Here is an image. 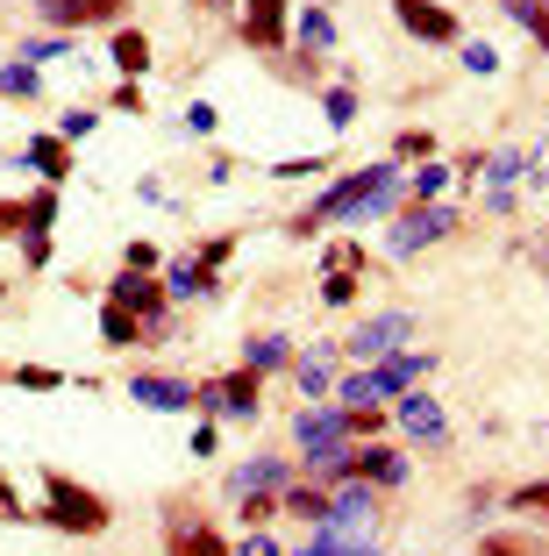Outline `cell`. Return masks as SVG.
<instances>
[{
	"mask_svg": "<svg viewBox=\"0 0 549 556\" xmlns=\"http://www.w3.org/2000/svg\"><path fill=\"white\" fill-rule=\"evenodd\" d=\"M286 364H292V343H286V336H250V371H286Z\"/></svg>",
	"mask_w": 549,
	"mask_h": 556,
	"instance_id": "25",
	"label": "cell"
},
{
	"mask_svg": "<svg viewBox=\"0 0 549 556\" xmlns=\"http://www.w3.org/2000/svg\"><path fill=\"white\" fill-rule=\"evenodd\" d=\"M236 521H242V528L278 521V492H242V500H236Z\"/></svg>",
	"mask_w": 549,
	"mask_h": 556,
	"instance_id": "29",
	"label": "cell"
},
{
	"mask_svg": "<svg viewBox=\"0 0 549 556\" xmlns=\"http://www.w3.org/2000/svg\"><path fill=\"white\" fill-rule=\"evenodd\" d=\"M114 115H144V86H136V79L114 86Z\"/></svg>",
	"mask_w": 549,
	"mask_h": 556,
	"instance_id": "39",
	"label": "cell"
},
{
	"mask_svg": "<svg viewBox=\"0 0 549 556\" xmlns=\"http://www.w3.org/2000/svg\"><path fill=\"white\" fill-rule=\"evenodd\" d=\"M492 65H500V58H492V50H485V43H464V72H478V79H485V72H492Z\"/></svg>",
	"mask_w": 549,
	"mask_h": 556,
	"instance_id": "41",
	"label": "cell"
},
{
	"mask_svg": "<svg viewBox=\"0 0 549 556\" xmlns=\"http://www.w3.org/2000/svg\"><path fill=\"white\" fill-rule=\"evenodd\" d=\"M164 293H172V300H208V293H214V278L200 271L194 257H172V264H164Z\"/></svg>",
	"mask_w": 549,
	"mask_h": 556,
	"instance_id": "19",
	"label": "cell"
},
{
	"mask_svg": "<svg viewBox=\"0 0 549 556\" xmlns=\"http://www.w3.org/2000/svg\"><path fill=\"white\" fill-rule=\"evenodd\" d=\"M164 556H228V535L194 500H172V507H164Z\"/></svg>",
	"mask_w": 549,
	"mask_h": 556,
	"instance_id": "4",
	"label": "cell"
},
{
	"mask_svg": "<svg viewBox=\"0 0 549 556\" xmlns=\"http://www.w3.org/2000/svg\"><path fill=\"white\" fill-rule=\"evenodd\" d=\"M457 222H464V214H457L450 200L400 207V214L386 222V250H392V257H414V250H428V243H442V236H457Z\"/></svg>",
	"mask_w": 549,
	"mask_h": 556,
	"instance_id": "3",
	"label": "cell"
},
{
	"mask_svg": "<svg viewBox=\"0 0 549 556\" xmlns=\"http://www.w3.org/2000/svg\"><path fill=\"white\" fill-rule=\"evenodd\" d=\"M278 514H292V521H328V492H314V485H286L278 492Z\"/></svg>",
	"mask_w": 549,
	"mask_h": 556,
	"instance_id": "21",
	"label": "cell"
},
{
	"mask_svg": "<svg viewBox=\"0 0 549 556\" xmlns=\"http://www.w3.org/2000/svg\"><path fill=\"white\" fill-rule=\"evenodd\" d=\"M214 450H222V428L208 421V428H200V435H194V457H214Z\"/></svg>",
	"mask_w": 549,
	"mask_h": 556,
	"instance_id": "47",
	"label": "cell"
},
{
	"mask_svg": "<svg viewBox=\"0 0 549 556\" xmlns=\"http://www.w3.org/2000/svg\"><path fill=\"white\" fill-rule=\"evenodd\" d=\"M392 15H400V29L421 36V43H457V15L436 8V0H392Z\"/></svg>",
	"mask_w": 549,
	"mask_h": 556,
	"instance_id": "10",
	"label": "cell"
},
{
	"mask_svg": "<svg viewBox=\"0 0 549 556\" xmlns=\"http://www.w3.org/2000/svg\"><path fill=\"white\" fill-rule=\"evenodd\" d=\"M236 36L250 50H286V0H242L236 8Z\"/></svg>",
	"mask_w": 549,
	"mask_h": 556,
	"instance_id": "7",
	"label": "cell"
},
{
	"mask_svg": "<svg viewBox=\"0 0 549 556\" xmlns=\"http://www.w3.org/2000/svg\"><path fill=\"white\" fill-rule=\"evenodd\" d=\"M322 300H328V307H350V300H357V278H322Z\"/></svg>",
	"mask_w": 549,
	"mask_h": 556,
	"instance_id": "40",
	"label": "cell"
},
{
	"mask_svg": "<svg viewBox=\"0 0 549 556\" xmlns=\"http://www.w3.org/2000/svg\"><path fill=\"white\" fill-rule=\"evenodd\" d=\"M428 164V157H436V136H428V129H400V136H392V164Z\"/></svg>",
	"mask_w": 549,
	"mask_h": 556,
	"instance_id": "30",
	"label": "cell"
},
{
	"mask_svg": "<svg viewBox=\"0 0 549 556\" xmlns=\"http://www.w3.org/2000/svg\"><path fill=\"white\" fill-rule=\"evenodd\" d=\"M200 15H228V8H242V0H194Z\"/></svg>",
	"mask_w": 549,
	"mask_h": 556,
	"instance_id": "49",
	"label": "cell"
},
{
	"mask_svg": "<svg viewBox=\"0 0 549 556\" xmlns=\"http://www.w3.org/2000/svg\"><path fill=\"white\" fill-rule=\"evenodd\" d=\"M322 278H364V243L336 236V243L322 250Z\"/></svg>",
	"mask_w": 549,
	"mask_h": 556,
	"instance_id": "23",
	"label": "cell"
},
{
	"mask_svg": "<svg viewBox=\"0 0 549 556\" xmlns=\"http://www.w3.org/2000/svg\"><path fill=\"white\" fill-rule=\"evenodd\" d=\"M292 485V464H286V450H272V457H250V464H236L228 471V492H286Z\"/></svg>",
	"mask_w": 549,
	"mask_h": 556,
	"instance_id": "12",
	"label": "cell"
},
{
	"mask_svg": "<svg viewBox=\"0 0 549 556\" xmlns=\"http://www.w3.org/2000/svg\"><path fill=\"white\" fill-rule=\"evenodd\" d=\"M22 264H36V271L50 264V229H29V236H22Z\"/></svg>",
	"mask_w": 549,
	"mask_h": 556,
	"instance_id": "38",
	"label": "cell"
},
{
	"mask_svg": "<svg viewBox=\"0 0 549 556\" xmlns=\"http://www.w3.org/2000/svg\"><path fill=\"white\" fill-rule=\"evenodd\" d=\"M328 378H336V350H328V343H314L308 357H300V393H308V400H328V393H336Z\"/></svg>",
	"mask_w": 549,
	"mask_h": 556,
	"instance_id": "20",
	"label": "cell"
},
{
	"mask_svg": "<svg viewBox=\"0 0 549 556\" xmlns=\"http://www.w3.org/2000/svg\"><path fill=\"white\" fill-rule=\"evenodd\" d=\"M100 343H108V350H129V343H150V328L136 321V314H122L114 300H100Z\"/></svg>",
	"mask_w": 549,
	"mask_h": 556,
	"instance_id": "18",
	"label": "cell"
},
{
	"mask_svg": "<svg viewBox=\"0 0 549 556\" xmlns=\"http://www.w3.org/2000/svg\"><path fill=\"white\" fill-rule=\"evenodd\" d=\"M129 271H158V243H129Z\"/></svg>",
	"mask_w": 549,
	"mask_h": 556,
	"instance_id": "46",
	"label": "cell"
},
{
	"mask_svg": "<svg viewBox=\"0 0 549 556\" xmlns=\"http://www.w3.org/2000/svg\"><path fill=\"white\" fill-rule=\"evenodd\" d=\"M129 393L144 400L150 414H186V407H194V386H186V378H172V371H144V378H129Z\"/></svg>",
	"mask_w": 549,
	"mask_h": 556,
	"instance_id": "13",
	"label": "cell"
},
{
	"mask_svg": "<svg viewBox=\"0 0 549 556\" xmlns=\"http://www.w3.org/2000/svg\"><path fill=\"white\" fill-rule=\"evenodd\" d=\"M350 478H364V485H400L407 478V457L392 450V442H350Z\"/></svg>",
	"mask_w": 549,
	"mask_h": 556,
	"instance_id": "9",
	"label": "cell"
},
{
	"mask_svg": "<svg viewBox=\"0 0 549 556\" xmlns=\"http://www.w3.org/2000/svg\"><path fill=\"white\" fill-rule=\"evenodd\" d=\"M114 72H122V79L150 72V36L144 29H114Z\"/></svg>",
	"mask_w": 549,
	"mask_h": 556,
	"instance_id": "22",
	"label": "cell"
},
{
	"mask_svg": "<svg viewBox=\"0 0 549 556\" xmlns=\"http://www.w3.org/2000/svg\"><path fill=\"white\" fill-rule=\"evenodd\" d=\"M407 336H414V321H407V314H378V321H364L350 336V357H392Z\"/></svg>",
	"mask_w": 549,
	"mask_h": 556,
	"instance_id": "14",
	"label": "cell"
},
{
	"mask_svg": "<svg viewBox=\"0 0 549 556\" xmlns=\"http://www.w3.org/2000/svg\"><path fill=\"white\" fill-rule=\"evenodd\" d=\"M258 393H264V378L250 371V364H242V371H222V378H208V386H194V407H208L214 421H222V414H258Z\"/></svg>",
	"mask_w": 549,
	"mask_h": 556,
	"instance_id": "6",
	"label": "cell"
},
{
	"mask_svg": "<svg viewBox=\"0 0 549 556\" xmlns=\"http://www.w3.org/2000/svg\"><path fill=\"white\" fill-rule=\"evenodd\" d=\"M300 556H372L364 542H328L322 528H314V549H300Z\"/></svg>",
	"mask_w": 549,
	"mask_h": 556,
	"instance_id": "37",
	"label": "cell"
},
{
	"mask_svg": "<svg viewBox=\"0 0 549 556\" xmlns=\"http://www.w3.org/2000/svg\"><path fill=\"white\" fill-rule=\"evenodd\" d=\"M421 378H428V357H400V350H392V357L372 371V393L378 400H400V393H414Z\"/></svg>",
	"mask_w": 549,
	"mask_h": 556,
	"instance_id": "15",
	"label": "cell"
},
{
	"mask_svg": "<svg viewBox=\"0 0 549 556\" xmlns=\"http://www.w3.org/2000/svg\"><path fill=\"white\" fill-rule=\"evenodd\" d=\"M108 300L122 314H136V321L150 328V343L164 336V307H172V293H164V278H150V271H114L108 278Z\"/></svg>",
	"mask_w": 549,
	"mask_h": 556,
	"instance_id": "5",
	"label": "cell"
},
{
	"mask_svg": "<svg viewBox=\"0 0 549 556\" xmlns=\"http://www.w3.org/2000/svg\"><path fill=\"white\" fill-rule=\"evenodd\" d=\"M228 257H236V236H208V243H200V250H194V264H200V271H208V278H214V271H222V264H228Z\"/></svg>",
	"mask_w": 549,
	"mask_h": 556,
	"instance_id": "33",
	"label": "cell"
},
{
	"mask_svg": "<svg viewBox=\"0 0 549 556\" xmlns=\"http://www.w3.org/2000/svg\"><path fill=\"white\" fill-rule=\"evenodd\" d=\"M392 407H400V428H407V435H421V442H436V435H442V407H436V393H400Z\"/></svg>",
	"mask_w": 549,
	"mask_h": 556,
	"instance_id": "17",
	"label": "cell"
},
{
	"mask_svg": "<svg viewBox=\"0 0 549 556\" xmlns=\"http://www.w3.org/2000/svg\"><path fill=\"white\" fill-rule=\"evenodd\" d=\"M36 15L58 22V29H100V22L129 15V0H36Z\"/></svg>",
	"mask_w": 549,
	"mask_h": 556,
	"instance_id": "8",
	"label": "cell"
},
{
	"mask_svg": "<svg viewBox=\"0 0 549 556\" xmlns=\"http://www.w3.org/2000/svg\"><path fill=\"white\" fill-rule=\"evenodd\" d=\"M342 435H350V442L386 435V407H378V400H372V407H342Z\"/></svg>",
	"mask_w": 549,
	"mask_h": 556,
	"instance_id": "27",
	"label": "cell"
},
{
	"mask_svg": "<svg viewBox=\"0 0 549 556\" xmlns=\"http://www.w3.org/2000/svg\"><path fill=\"white\" fill-rule=\"evenodd\" d=\"M521 29H528V36H535V43H542V58H549V0H542V8H535V15H528V22H521Z\"/></svg>",
	"mask_w": 549,
	"mask_h": 556,
	"instance_id": "43",
	"label": "cell"
},
{
	"mask_svg": "<svg viewBox=\"0 0 549 556\" xmlns=\"http://www.w3.org/2000/svg\"><path fill=\"white\" fill-rule=\"evenodd\" d=\"M392 179H400V164H364V172H342L336 186H328L322 200H314L308 214H292L286 236H322L328 222H350V214H400V193H392Z\"/></svg>",
	"mask_w": 549,
	"mask_h": 556,
	"instance_id": "1",
	"label": "cell"
},
{
	"mask_svg": "<svg viewBox=\"0 0 549 556\" xmlns=\"http://www.w3.org/2000/svg\"><path fill=\"white\" fill-rule=\"evenodd\" d=\"M292 442L308 450V457H328V450H342V407H308L300 421H292Z\"/></svg>",
	"mask_w": 549,
	"mask_h": 556,
	"instance_id": "11",
	"label": "cell"
},
{
	"mask_svg": "<svg viewBox=\"0 0 549 556\" xmlns=\"http://www.w3.org/2000/svg\"><path fill=\"white\" fill-rule=\"evenodd\" d=\"M15 514H22V500H15V478L0 471V521H15Z\"/></svg>",
	"mask_w": 549,
	"mask_h": 556,
	"instance_id": "45",
	"label": "cell"
},
{
	"mask_svg": "<svg viewBox=\"0 0 549 556\" xmlns=\"http://www.w3.org/2000/svg\"><path fill=\"white\" fill-rule=\"evenodd\" d=\"M86 129H93V108H72V115H65V143H79Z\"/></svg>",
	"mask_w": 549,
	"mask_h": 556,
	"instance_id": "44",
	"label": "cell"
},
{
	"mask_svg": "<svg viewBox=\"0 0 549 556\" xmlns=\"http://www.w3.org/2000/svg\"><path fill=\"white\" fill-rule=\"evenodd\" d=\"M442 186H450V164H421V172H414V186L400 193V207H428V200H436Z\"/></svg>",
	"mask_w": 549,
	"mask_h": 556,
	"instance_id": "26",
	"label": "cell"
},
{
	"mask_svg": "<svg viewBox=\"0 0 549 556\" xmlns=\"http://www.w3.org/2000/svg\"><path fill=\"white\" fill-rule=\"evenodd\" d=\"M0 93L29 100V93H36V65H0Z\"/></svg>",
	"mask_w": 549,
	"mask_h": 556,
	"instance_id": "34",
	"label": "cell"
},
{
	"mask_svg": "<svg viewBox=\"0 0 549 556\" xmlns=\"http://www.w3.org/2000/svg\"><path fill=\"white\" fill-rule=\"evenodd\" d=\"M0 236H29V200H0Z\"/></svg>",
	"mask_w": 549,
	"mask_h": 556,
	"instance_id": "36",
	"label": "cell"
},
{
	"mask_svg": "<svg viewBox=\"0 0 549 556\" xmlns=\"http://www.w3.org/2000/svg\"><path fill=\"white\" fill-rule=\"evenodd\" d=\"M507 507H514L521 521L549 528V478H528V485H514V500H507Z\"/></svg>",
	"mask_w": 549,
	"mask_h": 556,
	"instance_id": "24",
	"label": "cell"
},
{
	"mask_svg": "<svg viewBox=\"0 0 549 556\" xmlns=\"http://www.w3.org/2000/svg\"><path fill=\"white\" fill-rule=\"evenodd\" d=\"M300 36H308L314 58H322V50H336V22H328L322 8H308V15H300Z\"/></svg>",
	"mask_w": 549,
	"mask_h": 556,
	"instance_id": "32",
	"label": "cell"
},
{
	"mask_svg": "<svg viewBox=\"0 0 549 556\" xmlns=\"http://www.w3.org/2000/svg\"><path fill=\"white\" fill-rule=\"evenodd\" d=\"M236 556H286V549H278L272 535H258V528H250V535H242V549H236Z\"/></svg>",
	"mask_w": 549,
	"mask_h": 556,
	"instance_id": "42",
	"label": "cell"
},
{
	"mask_svg": "<svg viewBox=\"0 0 549 556\" xmlns=\"http://www.w3.org/2000/svg\"><path fill=\"white\" fill-rule=\"evenodd\" d=\"M535 8H542V0H500V15H514V22H528Z\"/></svg>",
	"mask_w": 549,
	"mask_h": 556,
	"instance_id": "48",
	"label": "cell"
},
{
	"mask_svg": "<svg viewBox=\"0 0 549 556\" xmlns=\"http://www.w3.org/2000/svg\"><path fill=\"white\" fill-rule=\"evenodd\" d=\"M43 521L58 528V535H108L114 507L100 500L93 485H79V478H65V471H43Z\"/></svg>",
	"mask_w": 549,
	"mask_h": 556,
	"instance_id": "2",
	"label": "cell"
},
{
	"mask_svg": "<svg viewBox=\"0 0 549 556\" xmlns=\"http://www.w3.org/2000/svg\"><path fill=\"white\" fill-rule=\"evenodd\" d=\"M322 115H328V129H350V122H357V93H350V86H328Z\"/></svg>",
	"mask_w": 549,
	"mask_h": 556,
	"instance_id": "31",
	"label": "cell"
},
{
	"mask_svg": "<svg viewBox=\"0 0 549 556\" xmlns=\"http://www.w3.org/2000/svg\"><path fill=\"white\" fill-rule=\"evenodd\" d=\"M29 172L50 186H65L72 179V143L65 136H29Z\"/></svg>",
	"mask_w": 549,
	"mask_h": 556,
	"instance_id": "16",
	"label": "cell"
},
{
	"mask_svg": "<svg viewBox=\"0 0 549 556\" xmlns=\"http://www.w3.org/2000/svg\"><path fill=\"white\" fill-rule=\"evenodd\" d=\"M478 556H549L535 535H514V528H500V535H485L478 542Z\"/></svg>",
	"mask_w": 549,
	"mask_h": 556,
	"instance_id": "28",
	"label": "cell"
},
{
	"mask_svg": "<svg viewBox=\"0 0 549 556\" xmlns=\"http://www.w3.org/2000/svg\"><path fill=\"white\" fill-rule=\"evenodd\" d=\"M50 222H58V186L29 193V229H50Z\"/></svg>",
	"mask_w": 549,
	"mask_h": 556,
	"instance_id": "35",
	"label": "cell"
}]
</instances>
